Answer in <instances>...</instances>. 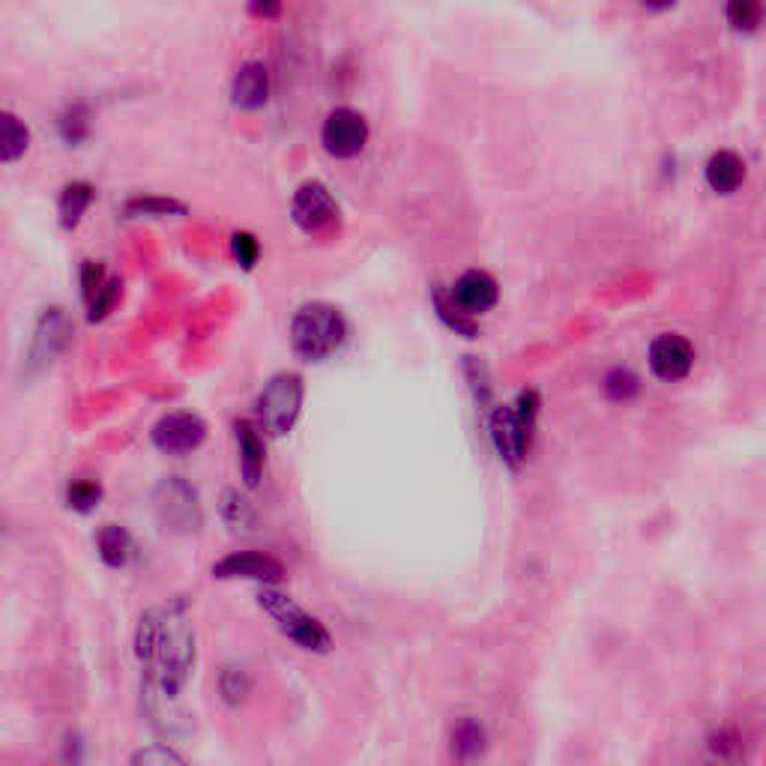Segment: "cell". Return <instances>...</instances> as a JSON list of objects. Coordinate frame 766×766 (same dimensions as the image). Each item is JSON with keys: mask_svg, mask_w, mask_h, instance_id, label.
Returning <instances> with one entry per match:
<instances>
[{"mask_svg": "<svg viewBox=\"0 0 766 766\" xmlns=\"http://www.w3.org/2000/svg\"><path fill=\"white\" fill-rule=\"evenodd\" d=\"M214 578H219V581H237V578H243V581L278 584V581L285 578V572H282V563L273 560V557H266V554L237 551L222 557V560L214 566Z\"/></svg>", "mask_w": 766, "mask_h": 766, "instance_id": "obj_10", "label": "cell"}, {"mask_svg": "<svg viewBox=\"0 0 766 766\" xmlns=\"http://www.w3.org/2000/svg\"><path fill=\"white\" fill-rule=\"evenodd\" d=\"M120 297V282L114 276L108 278L106 285H102V291L96 294L90 303H87V318L90 320H102L108 315V311L114 309V303H118Z\"/></svg>", "mask_w": 766, "mask_h": 766, "instance_id": "obj_27", "label": "cell"}, {"mask_svg": "<svg viewBox=\"0 0 766 766\" xmlns=\"http://www.w3.org/2000/svg\"><path fill=\"white\" fill-rule=\"evenodd\" d=\"M96 548H99L102 563L111 566V569H123L132 560V554H135L132 536L123 527H118V524H106L102 530L96 533Z\"/></svg>", "mask_w": 766, "mask_h": 766, "instance_id": "obj_17", "label": "cell"}, {"mask_svg": "<svg viewBox=\"0 0 766 766\" xmlns=\"http://www.w3.org/2000/svg\"><path fill=\"white\" fill-rule=\"evenodd\" d=\"M153 680L165 701H174L189 680L195 665V632L183 602H174L162 611L153 647Z\"/></svg>", "mask_w": 766, "mask_h": 766, "instance_id": "obj_1", "label": "cell"}, {"mask_svg": "<svg viewBox=\"0 0 766 766\" xmlns=\"http://www.w3.org/2000/svg\"><path fill=\"white\" fill-rule=\"evenodd\" d=\"M237 449H240V470L249 489H255L264 473V440L258 435V428L252 423H237Z\"/></svg>", "mask_w": 766, "mask_h": 766, "instance_id": "obj_16", "label": "cell"}, {"mask_svg": "<svg viewBox=\"0 0 766 766\" xmlns=\"http://www.w3.org/2000/svg\"><path fill=\"white\" fill-rule=\"evenodd\" d=\"M231 99L243 111H258L270 99V75L261 61H249L237 69L234 85H231Z\"/></svg>", "mask_w": 766, "mask_h": 766, "instance_id": "obj_14", "label": "cell"}, {"mask_svg": "<svg viewBox=\"0 0 766 766\" xmlns=\"http://www.w3.org/2000/svg\"><path fill=\"white\" fill-rule=\"evenodd\" d=\"M0 139H3V144H0L3 162H7V165H12V162L22 160L24 153H28V144H31V132H28V127H24L22 120L7 111V114H3V132H0Z\"/></svg>", "mask_w": 766, "mask_h": 766, "instance_id": "obj_20", "label": "cell"}, {"mask_svg": "<svg viewBox=\"0 0 766 766\" xmlns=\"http://www.w3.org/2000/svg\"><path fill=\"white\" fill-rule=\"evenodd\" d=\"M641 3H644V7H647V10H653V12H665V10H670V7H674L677 0H641Z\"/></svg>", "mask_w": 766, "mask_h": 766, "instance_id": "obj_33", "label": "cell"}, {"mask_svg": "<svg viewBox=\"0 0 766 766\" xmlns=\"http://www.w3.org/2000/svg\"><path fill=\"white\" fill-rule=\"evenodd\" d=\"M222 518L228 524H231L234 530H240V527H243V530H252V527H255V522H258V515H255V510H252V503L243 501V497H240L237 491H225V494H222Z\"/></svg>", "mask_w": 766, "mask_h": 766, "instance_id": "obj_25", "label": "cell"}, {"mask_svg": "<svg viewBox=\"0 0 766 766\" xmlns=\"http://www.w3.org/2000/svg\"><path fill=\"white\" fill-rule=\"evenodd\" d=\"M258 602H261V608H264L270 617L276 620L282 635H287L297 647L311 649V653H327V649L332 647L330 632L324 628V623L311 617V614H306V611H303L294 599H287L285 593H278L273 587H264V590L258 593Z\"/></svg>", "mask_w": 766, "mask_h": 766, "instance_id": "obj_4", "label": "cell"}, {"mask_svg": "<svg viewBox=\"0 0 766 766\" xmlns=\"http://www.w3.org/2000/svg\"><path fill=\"white\" fill-rule=\"evenodd\" d=\"M249 7L258 19H276L282 12V0H249Z\"/></svg>", "mask_w": 766, "mask_h": 766, "instance_id": "obj_32", "label": "cell"}, {"mask_svg": "<svg viewBox=\"0 0 766 766\" xmlns=\"http://www.w3.org/2000/svg\"><path fill=\"white\" fill-rule=\"evenodd\" d=\"M132 764H183V757L177 752H171L168 745H150V748H141L139 755H132Z\"/></svg>", "mask_w": 766, "mask_h": 766, "instance_id": "obj_31", "label": "cell"}, {"mask_svg": "<svg viewBox=\"0 0 766 766\" xmlns=\"http://www.w3.org/2000/svg\"><path fill=\"white\" fill-rule=\"evenodd\" d=\"M303 377L294 372L273 374L261 390L255 402L258 423L270 437H285L291 428L297 426L299 411H303Z\"/></svg>", "mask_w": 766, "mask_h": 766, "instance_id": "obj_3", "label": "cell"}, {"mask_svg": "<svg viewBox=\"0 0 766 766\" xmlns=\"http://www.w3.org/2000/svg\"><path fill=\"white\" fill-rule=\"evenodd\" d=\"M219 692H222L228 707L245 703V698L252 692V677H249V670L240 668V665H228V668L219 674Z\"/></svg>", "mask_w": 766, "mask_h": 766, "instance_id": "obj_21", "label": "cell"}, {"mask_svg": "<svg viewBox=\"0 0 766 766\" xmlns=\"http://www.w3.org/2000/svg\"><path fill=\"white\" fill-rule=\"evenodd\" d=\"M291 216L303 234H320L339 222V204L324 183H303L291 201Z\"/></svg>", "mask_w": 766, "mask_h": 766, "instance_id": "obj_6", "label": "cell"}, {"mask_svg": "<svg viewBox=\"0 0 766 766\" xmlns=\"http://www.w3.org/2000/svg\"><path fill=\"white\" fill-rule=\"evenodd\" d=\"M231 252H234L237 264L243 266V270H252V266L258 264V252H261V245H258V240L252 234L237 231V234L231 237Z\"/></svg>", "mask_w": 766, "mask_h": 766, "instance_id": "obj_30", "label": "cell"}, {"mask_svg": "<svg viewBox=\"0 0 766 766\" xmlns=\"http://www.w3.org/2000/svg\"><path fill=\"white\" fill-rule=\"evenodd\" d=\"M156 512H160L162 524L171 530H195L201 524V510H198L195 491L177 477L165 479L156 491Z\"/></svg>", "mask_w": 766, "mask_h": 766, "instance_id": "obj_9", "label": "cell"}, {"mask_svg": "<svg viewBox=\"0 0 766 766\" xmlns=\"http://www.w3.org/2000/svg\"><path fill=\"white\" fill-rule=\"evenodd\" d=\"M605 390L611 398H617V402L623 398V402H626V398H632V395L638 393L641 383L632 372H623V369H617V372H611L605 377Z\"/></svg>", "mask_w": 766, "mask_h": 766, "instance_id": "obj_29", "label": "cell"}, {"mask_svg": "<svg viewBox=\"0 0 766 766\" xmlns=\"http://www.w3.org/2000/svg\"><path fill=\"white\" fill-rule=\"evenodd\" d=\"M489 428L491 440H494V447H497L501 458L503 461H510L512 468H515L524 458V452H527V444H530V423H527L518 411L501 407V411H494V416H491Z\"/></svg>", "mask_w": 766, "mask_h": 766, "instance_id": "obj_12", "label": "cell"}, {"mask_svg": "<svg viewBox=\"0 0 766 766\" xmlns=\"http://www.w3.org/2000/svg\"><path fill=\"white\" fill-rule=\"evenodd\" d=\"M724 19H727V24H731L734 31H757L766 19L764 0H727V3H724Z\"/></svg>", "mask_w": 766, "mask_h": 766, "instance_id": "obj_19", "label": "cell"}, {"mask_svg": "<svg viewBox=\"0 0 766 766\" xmlns=\"http://www.w3.org/2000/svg\"><path fill=\"white\" fill-rule=\"evenodd\" d=\"M320 144L324 150L336 156V160H353L360 156L365 144H369V123L360 111L353 108H336L324 120L320 129Z\"/></svg>", "mask_w": 766, "mask_h": 766, "instance_id": "obj_5", "label": "cell"}, {"mask_svg": "<svg viewBox=\"0 0 766 766\" xmlns=\"http://www.w3.org/2000/svg\"><path fill=\"white\" fill-rule=\"evenodd\" d=\"M94 186L90 183H69L64 192H61V201H57V214H61V225L66 231L81 222L87 214V207L94 204Z\"/></svg>", "mask_w": 766, "mask_h": 766, "instance_id": "obj_18", "label": "cell"}, {"mask_svg": "<svg viewBox=\"0 0 766 766\" xmlns=\"http://www.w3.org/2000/svg\"><path fill=\"white\" fill-rule=\"evenodd\" d=\"M694 351L689 341L677 332H665L649 344V369L661 381H682L692 372Z\"/></svg>", "mask_w": 766, "mask_h": 766, "instance_id": "obj_11", "label": "cell"}, {"mask_svg": "<svg viewBox=\"0 0 766 766\" xmlns=\"http://www.w3.org/2000/svg\"><path fill=\"white\" fill-rule=\"evenodd\" d=\"M452 748H456V755L464 757V760L482 755V748H485V731H482V724L473 722V719L458 724L456 731H452Z\"/></svg>", "mask_w": 766, "mask_h": 766, "instance_id": "obj_22", "label": "cell"}, {"mask_svg": "<svg viewBox=\"0 0 766 766\" xmlns=\"http://www.w3.org/2000/svg\"><path fill=\"white\" fill-rule=\"evenodd\" d=\"M57 129H61V139H64L66 144H81V141L87 139V132H90V114H87V108L81 106V102L66 108L64 114H61V120H57Z\"/></svg>", "mask_w": 766, "mask_h": 766, "instance_id": "obj_23", "label": "cell"}, {"mask_svg": "<svg viewBox=\"0 0 766 766\" xmlns=\"http://www.w3.org/2000/svg\"><path fill=\"white\" fill-rule=\"evenodd\" d=\"M102 501V485L94 479H75L66 489V506L75 512H94Z\"/></svg>", "mask_w": 766, "mask_h": 766, "instance_id": "obj_24", "label": "cell"}, {"mask_svg": "<svg viewBox=\"0 0 766 766\" xmlns=\"http://www.w3.org/2000/svg\"><path fill=\"white\" fill-rule=\"evenodd\" d=\"M344 336H348V324L330 303H306L291 320V344L306 362L332 357L344 344Z\"/></svg>", "mask_w": 766, "mask_h": 766, "instance_id": "obj_2", "label": "cell"}, {"mask_svg": "<svg viewBox=\"0 0 766 766\" xmlns=\"http://www.w3.org/2000/svg\"><path fill=\"white\" fill-rule=\"evenodd\" d=\"M449 299L456 303L461 315H485L497 303V282L485 270H468L464 276L452 285Z\"/></svg>", "mask_w": 766, "mask_h": 766, "instance_id": "obj_13", "label": "cell"}, {"mask_svg": "<svg viewBox=\"0 0 766 766\" xmlns=\"http://www.w3.org/2000/svg\"><path fill=\"white\" fill-rule=\"evenodd\" d=\"M703 177H707V186H710L715 195H734L745 180V162L736 156L734 150H719V153H713L710 162H707Z\"/></svg>", "mask_w": 766, "mask_h": 766, "instance_id": "obj_15", "label": "cell"}, {"mask_svg": "<svg viewBox=\"0 0 766 766\" xmlns=\"http://www.w3.org/2000/svg\"><path fill=\"white\" fill-rule=\"evenodd\" d=\"M78 276H81V297H85V303H90V299L102 291V285H106L108 278H111L106 273V266L99 264V261H85Z\"/></svg>", "mask_w": 766, "mask_h": 766, "instance_id": "obj_28", "label": "cell"}, {"mask_svg": "<svg viewBox=\"0 0 766 766\" xmlns=\"http://www.w3.org/2000/svg\"><path fill=\"white\" fill-rule=\"evenodd\" d=\"M150 440L165 456H189L207 440V426L195 414H168L153 426Z\"/></svg>", "mask_w": 766, "mask_h": 766, "instance_id": "obj_7", "label": "cell"}, {"mask_svg": "<svg viewBox=\"0 0 766 766\" xmlns=\"http://www.w3.org/2000/svg\"><path fill=\"white\" fill-rule=\"evenodd\" d=\"M186 207L171 198H160V195H147V198H132L127 204L129 219H139V216H183Z\"/></svg>", "mask_w": 766, "mask_h": 766, "instance_id": "obj_26", "label": "cell"}, {"mask_svg": "<svg viewBox=\"0 0 766 766\" xmlns=\"http://www.w3.org/2000/svg\"><path fill=\"white\" fill-rule=\"evenodd\" d=\"M73 339V324L66 318L64 309H45L36 330H33L31 353H28V365L33 372H40L45 365H52L61 353L66 351V344Z\"/></svg>", "mask_w": 766, "mask_h": 766, "instance_id": "obj_8", "label": "cell"}]
</instances>
